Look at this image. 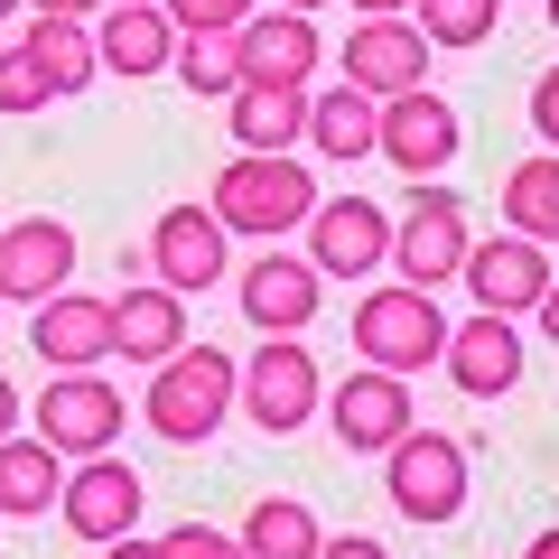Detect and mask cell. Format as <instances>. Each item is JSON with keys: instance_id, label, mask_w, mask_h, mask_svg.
Here are the masks:
<instances>
[{"instance_id": "cell-1", "label": "cell", "mask_w": 559, "mask_h": 559, "mask_svg": "<svg viewBox=\"0 0 559 559\" xmlns=\"http://www.w3.org/2000/svg\"><path fill=\"white\" fill-rule=\"evenodd\" d=\"M205 205H215L224 234H242V242H289L318 215V168H299L289 150H242L234 168H215V197Z\"/></svg>"}, {"instance_id": "cell-2", "label": "cell", "mask_w": 559, "mask_h": 559, "mask_svg": "<svg viewBox=\"0 0 559 559\" xmlns=\"http://www.w3.org/2000/svg\"><path fill=\"white\" fill-rule=\"evenodd\" d=\"M224 411H242V364L224 345H178L168 364H150V392H140V419L159 439L197 448L224 429Z\"/></svg>"}, {"instance_id": "cell-3", "label": "cell", "mask_w": 559, "mask_h": 559, "mask_svg": "<svg viewBox=\"0 0 559 559\" xmlns=\"http://www.w3.org/2000/svg\"><path fill=\"white\" fill-rule=\"evenodd\" d=\"M448 355V318H439V289L419 280H382L355 299V364H382V373H429Z\"/></svg>"}, {"instance_id": "cell-4", "label": "cell", "mask_w": 559, "mask_h": 559, "mask_svg": "<svg viewBox=\"0 0 559 559\" xmlns=\"http://www.w3.org/2000/svg\"><path fill=\"white\" fill-rule=\"evenodd\" d=\"M466 197L457 187H439V178H419L411 187V205L392 215V261H401V280H419V289H439V280H457L466 271Z\"/></svg>"}, {"instance_id": "cell-5", "label": "cell", "mask_w": 559, "mask_h": 559, "mask_svg": "<svg viewBox=\"0 0 559 559\" xmlns=\"http://www.w3.org/2000/svg\"><path fill=\"white\" fill-rule=\"evenodd\" d=\"M242 411L271 429V439H289V429H308V419L326 411V382H318V355H308L299 336H261L252 355H242Z\"/></svg>"}, {"instance_id": "cell-6", "label": "cell", "mask_w": 559, "mask_h": 559, "mask_svg": "<svg viewBox=\"0 0 559 559\" xmlns=\"http://www.w3.org/2000/svg\"><path fill=\"white\" fill-rule=\"evenodd\" d=\"M121 419H131V392H121L112 373H57L38 392V439L57 448V457H103V448L121 439Z\"/></svg>"}, {"instance_id": "cell-7", "label": "cell", "mask_w": 559, "mask_h": 559, "mask_svg": "<svg viewBox=\"0 0 559 559\" xmlns=\"http://www.w3.org/2000/svg\"><path fill=\"white\" fill-rule=\"evenodd\" d=\"M326 419L355 457H392L401 439L419 429V401H411V373H382V364H355V373L326 392Z\"/></svg>"}, {"instance_id": "cell-8", "label": "cell", "mask_w": 559, "mask_h": 559, "mask_svg": "<svg viewBox=\"0 0 559 559\" xmlns=\"http://www.w3.org/2000/svg\"><path fill=\"white\" fill-rule=\"evenodd\" d=\"M382 485H392L401 522H457L466 513V439L411 429V439L392 448V466H382Z\"/></svg>"}, {"instance_id": "cell-9", "label": "cell", "mask_w": 559, "mask_h": 559, "mask_svg": "<svg viewBox=\"0 0 559 559\" xmlns=\"http://www.w3.org/2000/svg\"><path fill=\"white\" fill-rule=\"evenodd\" d=\"M466 289H476V308H495V318H532L540 299H550V242L513 234L503 224L495 242H466Z\"/></svg>"}, {"instance_id": "cell-10", "label": "cell", "mask_w": 559, "mask_h": 559, "mask_svg": "<svg viewBox=\"0 0 559 559\" xmlns=\"http://www.w3.org/2000/svg\"><path fill=\"white\" fill-rule=\"evenodd\" d=\"M308 261H318L326 280H373L382 261H392V215H382L373 197H318V215H308Z\"/></svg>"}, {"instance_id": "cell-11", "label": "cell", "mask_w": 559, "mask_h": 559, "mask_svg": "<svg viewBox=\"0 0 559 559\" xmlns=\"http://www.w3.org/2000/svg\"><path fill=\"white\" fill-rule=\"evenodd\" d=\"M224 215L215 205H168L159 224H150V280H168V289H178V299H197V289H215L224 280Z\"/></svg>"}, {"instance_id": "cell-12", "label": "cell", "mask_w": 559, "mask_h": 559, "mask_svg": "<svg viewBox=\"0 0 559 559\" xmlns=\"http://www.w3.org/2000/svg\"><path fill=\"white\" fill-rule=\"evenodd\" d=\"M234 299H242V318H252L261 336H299V326L318 318V299H326V271L308 252H280L271 242V252L234 280Z\"/></svg>"}, {"instance_id": "cell-13", "label": "cell", "mask_w": 559, "mask_h": 559, "mask_svg": "<svg viewBox=\"0 0 559 559\" xmlns=\"http://www.w3.org/2000/svg\"><path fill=\"white\" fill-rule=\"evenodd\" d=\"M140 476L103 448V457H75L66 466V495H57V513H66V532L75 540H121V532H140Z\"/></svg>"}, {"instance_id": "cell-14", "label": "cell", "mask_w": 559, "mask_h": 559, "mask_svg": "<svg viewBox=\"0 0 559 559\" xmlns=\"http://www.w3.org/2000/svg\"><path fill=\"white\" fill-rule=\"evenodd\" d=\"M57 289H75V234L57 215H28V224H0V299L47 308Z\"/></svg>"}, {"instance_id": "cell-15", "label": "cell", "mask_w": 559, "mask_h": 559, "mask_svg": "<svg viewBox=\"0 0 559 559\" xmlns=\"http://www.w3.org/2000/svg\"><path fill=\"white\" fill-rule=\"evenodd\" d=\"M382 159L411 168V178H439L457 159V103L411 84V94H382Z\"/></svg>"}, {"instance_id": "cell-16", "label": "cell", "mask_w": 559, "mask_h": 559, "mask_svg": "<svg viewBox=\"0 0 559 559\" xmlns=\"http://www.w3.org/2000/svg\"><path fill=\"white\" fill-rule=\"evenodd\" d=\"M345 84L355 94H411V84H429V38H419V20H355V38H345Z\"/></svg>"}, {"instance_id": "cell-17", "label": "cell", "mask_w": 559, "mask_h": 559, "mask_svg": "<svg viewBox=\"0 0 559 559\" xmlns=\"http://www.w3.org/2000/svg\"><path fill=\"white\" fill-rule=\"evenodd\" d=\"M326 66L318 47V20L308 10H252L242 20V84H289V94H308Z\"/></svg>"}, {"instance_id": "cell-18", "label": "cell", "mask_w": 559, "mask_h": 559, "mask_svg": "<svg viewBox=\"0 0 559 559\" xmlns=\"http://www.w3.org/2000/svg\"><path fill=\"white\" fill-rule=\"evenodd\" d=\"M94 47H103V75H168L178 66V20H168V0H112L94 10Z\"/></svg>"}, {"instance_id": "cell-19", "label": "cell", "mask_w": 559, "mask_h": 559, "mask_svg": "<svg viewBox=\"0 0 559 559\" xmlns=\"http://www.w3.org/2000/svg\"><path fill=\"white\" fill-rule=\"evenodd\" d=\"M28 336H38L47 373H94L103 355H112V299H84V289H57V299L28 318Z\"/></svg>"}, {"instance_id": "cell-20", "label": "cell", "mask_w": 559, "mask_h": 559, "mask_svg": "<svg viewBox=\"0 0 559 559\" xmlns=\"http://www.w3.org/2000/svg\"><path fill=\"white\" fill-rule=\"evenodd\" d=\"M448 373H457V392H476V401H503L522 382V336H513V318H495V308H476L466 326H448Z\"/></svg>"}, {"instance_id": "cell-21", "label": "cell", "mask_w": 559, "mask_h": 559, "mask_svg": "<svg viewBox=\"0 0 559 559\" xmlns=\"http://www.w3.org/2000/svg\"><path fill=\"white\" fill-rule=\"evenodd\" d=\"M187 345V299L168 289V280H131L112 299V355H131V364H168Z\"/></svg>"}, {"instance_id": "cell-22", "label": "cell", "mask_w": 559, "mask_h": 559, "mask_svg": "<svg viewBox=\"0 0 559 559\" xmlns=\"http://www.w3.org/2000/svg\"><path fill=\"white\" fill-rule=\"evenodd\" d=\"M308 150H318L326 168H355L382 150V103L355 94V84H336V94H308Z\"/></svg>"}, {"instance_id": "cell-23", "label": "cell", "mask_w": 559, "mask_h": 559, "mask_svg": "<svg viewBox=\"0 0 559 559\" xmlns=\"http://www.w3.org/2000/svg\"><path fill=\"white\" fill-rule=\"evenodd\" d=\"M224 112H234L242 150H299L308 140V94H289V84H234Z\"/></svg>"}, {"instance_id": "cell-24", "label": "cell", "mask_w": 559, "mask_h": 559, "mask_svg": "<svg viewBox=\"0 0 559 559\" xmlns=\"http://www.w3.org/2000/svg\"><path fill=\"white\" fill-rule=\"evenodd\" d=\"M57 495H66V466H57V448L47 439H0V513L10 522H28V513H57Z\"/></svg>"}, {"instance_id": "cell-25", "label": "cell", "mask_w": 559, "mask_h": 559, "mask_svg": "<svg viewBox=\"0 0 559 559\" xmlns=\"http://www.w3.org/2000/svg\"><path fill=\"white\" fill-rule=\"evenodd\" d=\"M28 57L47 66V84H57V103L66 94H84V84L103 75V47H94V20H38V10H28Z\"/></svg>"}, {"instance_id": "cell-26", "label": "cell", "mask_w": 559, "mask_h": 559, "mask_svg": "<svg viewBox=\"0 0 559 559\" xmlns=\"http://www.w3.org/2000/svg\"><path fill=\"white\" fill-rule=\"evenodd\" d=\"M242 540H252V559H318L326 522L308 513L299 495H261L252 513H242Z\"/></svg>"}, {"instance_id": "cell-27", "label": "cell", "mask_w": 559, "mask_h": 559, "mask_svg": "<svg viewBox=\"0 0 559 559\" xmlns=\"http://www.w3.org/2000/svg\"><path fill=\"white\" fill-rule=\"evenodd\" d=\"M503 224L532 242H559V150H540V159H522L503 178Z\"/></svg>"}, {"instance_id": "cell-28", "label": "cell", "mask_w": 559, "mask_h": 559, "mask_svg": "<svg viewBox=\"0 0 559 559\" xmlns=\"http://www.w3.org/2000/svg\"><path fill=\"white\" fill-rule=\"evenodd\" d=\"M168 75L187 94H234L242 84V28H178V66Z\"/></svg>"}, {"instance_id": "cell-29", "label": "cell", "mask_w": 559, "mask_h": 559, "mask_svg": "<svg viewBox=\"0 0 559 559\" xmlns=\"http://www.w3.org/2000/svg\"><path fill=\"white\" fill-rule=\"evenodd\" d=\"M419 10V38L429 47H485L503 20V0H411Z\"/></svg>"}, {"instance_id": "cell-30", "label": "cell", "mask_w": 559, "mask_h": 559, "mask_svg": "<svg viewBox=\"0 0 559 559\" xmlns=\"http://www.w3.org/2000/svg\"><path fill=\"white\" fill-rule=\"evenodd\" d=\"M38 103H57L47 66L28 57V47H0V112H38Z\"/></svg>"}, {"instance_id": "cell-31", "label": "cell", "mask_w": 559, "mask_h": 559, "mask_svg": "<svg viewBox=\"0 0 559 559\" xmlns=\"http://www.w3.org/2000/svg\"><path fill=\"white\" fill-rule=\"evenodd\" d=\"M159 550H168V559H252V540H242V532H215V522H178Z\"/></svg>"}, {"instance_id": "cell-32", "label": "cell", "mask_w": 559, "mask_h": 559, "mask_svg": "<svg viewBox=\"0 0 559 559\" xmlns=\"http://www.w3.org/2000/svg\"><path fill=\"white\" fill-rule=\"evenodd\" d=\"M252 10H261V0H168V20H178V28H242Z\"/></svg>"}, {"instance_id": "cell-33", "label": "cell", "mask_w": 559, "mask_h": 559, "mask_svg": "<svg viewBox=\"0 0 559 559\" xmlns=\"http://www.w3.org/2000/svg\"><path fill=\"white\" fill-rule=\"evenodd\" d=\"M318 559H392V540H373V532H326Z\"/></svg>"}, {"instance_id": "cell-34", "label": "cell", "mask_w": 559, "mask_h": 559, "mask_svg": "<svg viewBox=\"0 0 559 559\" xmlns=\"http://www.w3.org/2000/svg\"><path fill=\"white\" fill-rule=\"evenodd\" d=\"M532 121H540V140H550V150H559V66H550V75H540V84H532Z\"/></svg>"}, {"instance_id": "cell-35", "label": "cell", "mask_w": 559, "mask_h": 559, "mask_svg": "<svg viewBox=\"0 0 559 559\" xmlns=\"http://www.w3.org/2000/svg\"><path fill=\"white\" fill-rule=\"evenodd\" d=\"M103 559H168L159 540H140V532H121V540H103Z\"/></svg>"}, {"instance_id": "cell-36", "label": "cell", "mask_w": 559, "mask_h": 559, "mask_svg": "<svg viewBox=\"0 0 559 559\" xmlns=\"http://www.w3.org/2000/svg\"><path fill=\"white\" fill-rule=\"evenodd\" d=\"M28 10H38V20H94L103 0H28Z\"/></svg>"}, {"instance_id": "cell-37", "label": "cell", "mask_w": 559, "mask_h": 559, "mask_svg": "<svg viewBox=\"0 0 559 559\" xmlns=\"http://www.w3.org/2000/svg\"><path fill=\"white\" fill-rule=\"evenodd\" d=\"M10 429H20V382L0 373V439H10Z\"/></svg>"}, {"instance_id": "cell-38", "label": "cell", "mask_w": 559, "mask_h": 559, "mask_svg": "<svg viewBox=\"0 0 559 559\" xmlns=\"http://www.w3.org/2000/svg\"><path fill=\"white\" fill-rule=\"evenodd\" d=\"M532 318H540V336H550V345H559V280H550V299H540V308H532Z\"/></svg>"}, {"instance_id": "cell-39", "label": "cell", "mask_w": 559, "mask_h": 559, "mask_svg": "<svg viewBox=\"0 0 559 559\" xmlns=\"http://www.w3.org/2000/svg\"><path fill=\"white\" fill-rule=\"evenodd\" d=\"M411 0H355V20H401Z\"/></svg>"}, {"instance_id": "cell-40", "label": "cell", "mask_w": 559, "mask_h": 559, "mask_svg": "<svg viewBox=\"0 0 559 559\" xmlns=\"http://www.w3.org/2000/svg\"><path fill=\"white\" fill-rule=\"evenodd\" d=\"M532 559H559V532H540V540H532Z\"/></svg>"}, {"instance_id": "cell-41", "label": "cell", "mask_w": 559, "mask_h": 559, "mask_svg": "<svg viewBox=\"0 0 559 559\" xmlns=\"http://www.w3.org/2000/svg\"><path fill=\"white\" fill-rule=\"evenodd\" d=\"M280 10H308V20H318V10H326V0H280Z\"/></svg>"}, {"instance_id": "cell-42", "label": "cell", "mask_w": 559, "mask_h": 559, "mask_svg": "<svg viewBox=\"0 0 559 559\" xmlns=\"http://www.w3.org/2000/svg\"><path fill=\"white\" fill-rule=\"evenodd\" d=\"M20 10H28V0H0V20H20Z\"/></svg>"}, {"instance_id": "cell-43", "label": "cell", "mask_w": 559, "mask_h": 559, "mask_svg": "<svg viewBox=\"0 0 559 559\" xmlns=\"http://www.w3.org/2000/svg\"><path fill=\"white\" fill-rule=\"evenodd\" d=\"M550 28H559V0H550Z\"/></svg>"}, {"instance_id": "cell-44", "label": "cell", "mask_w": 559, "mask_h": 559, "mask_svg": "<svg viewBox=\"0 0 559 559\" xmlns=\"http://www.w3.org/2000/svg\"><path fill=\"white\" fill-rule=\"evenodd\" d=\"M103 10H112V0H103Z\"/></svg>"}, {"instance_id": "cell-45", "label": "cell", "mask_w": 559, "mask_h": 559, "mask_svg": "<svg viewBox=\"0 0 559 559\" xmlns=\"http://www.w3.org/2000/svg\"><path fill=\"white\" fill-rule=\"evenodd\" d=\"M0 308H10V299H0Z\"/></svg>"}, {"instance_id": "cell-46", "label": "cell", "mask_w": 559, "mask_h": 559, "mask_svg": "<svg viewBox=\"0 0 559 559\" xmlns=\"http://www.w3.org/2000/svg\"><path fill=\"white\" fill-rule=\"evenodd\" d=\"M0 522H10V513H0Z\"/></svg>"}]
</instances>
